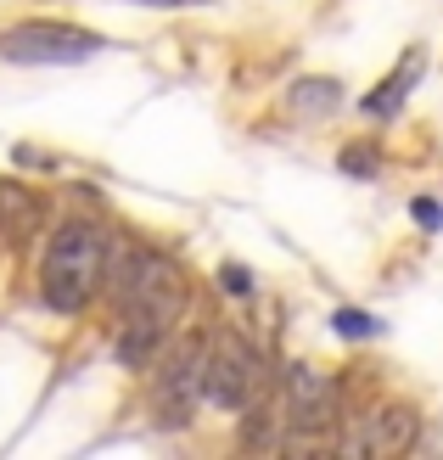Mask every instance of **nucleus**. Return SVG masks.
Returning <instances> with one entry per match:
<instances>
[{"instance_id": "f257e3e1", "label": "nucleus", "mask_w": 443, "mask_h": 460, "mask_svg": "<svg viewBox=\"0 0 443 460\" xmlns=\"http://www.w3.org/2000/svg\"><path fill=\"white\" fill-rule=\"evenodd\" d=\"M107 281L124 304V332H119V365L146 371V365L174 342V326L185 314V270L157 247H112Z\"/></svg>"}, {"instance_id": "f03ea898", "label": "nucleus", "mask_w": 443, "mask_h": 460, "mask_svg": "<svg viewBox=\"0 0 443 460\" xmlns=\"http://www.w3.org/2000/svg\"><path fill=\"white\" fill-rule=\"evenodd\" d=\"M107 259L112 242L96 219H62L57 236L45 242V264H40V297L57 314H79L107 281Z\"/></svg>"}, {"instance_id": "7ed1b4c3", "label": "nucleus", "mask_w": 443, "mask_h": 460, "mask_svg": "<svg viewBox=\"0 0 443 460\" xmlns=\"http://www.w3.org/2000/svg\"><path fill=\"white\" fill-rule=\"evenodd\" d=\"M107 40L74 29V22H17L0 34V57L17 67H79L90 57H102Z\"/></svg>"}, {"instance_id": "20e7f679", "label": "nucleus", "mask_w": 443, "mask_h": 460, "mask_svg": "<svg viewBox=\"0 0 443 460\" xmlns=\"http://www.w3.org/2000/svg\"><path fill=\"white\" fill-rule=\"evenodd\" d=\"M208 404L219 410H253L264 394V354L253 349L242 332H219L208 342V382H202Z\"/></svg>"}, {"instance_id": "39448f33", "label": "nucleus", "mask_w": 443, "mask_h": 460, "mask_svg": "<svg viewBox=\"0 0 443 460\" xmlns=\"http://www.w3.org/2000/svg\"><path fill=\"white\" fill-rule=\"evenodd\" d=\"M337 416H342L337 410V382L325 371H315V365H292L287 394H281V421L297 432V438H320V432H332Z\"/></svg>"}, {"instance_id": "423d86ee", "label": "nucleus", "mask_w": 443, "mask_h": 460, "mask_svg": "<svg viewBox=\"0 0 443 460\" xmlns=\"http://www.w3.org/2000/svg\"><path fill=\"white\" fill-rule=\"evenodd\" d=\"M202 382H208V349L202 342H180V349L163 359V371H157V394H152L157 421L163 427L191 421V404L202 394Z\"/></svg>"}, {"instance_id": "0eeeda50", "label": "nucleus", "mask_w": 443, "mask_h": 460, "mask_svg": "<svg viewBox=\"0 0 443 460\" xmlns=\"http://www.w3.org/2000/svg\"><path fill=\"white\" fill-rule=\"evenodd\" d=\"M415 444V410L404 404H377L354 421V432L342 438V455H404Z\"/></svg>"}, {"instance_id": "6e6552de", "label": "nucleus", "mask_w": 443, "mask_h": 460, "mask_svg": "<svg viewBox=\"0 0 443 460\" xmlns=\"http://www.w3.org/2000/svg\"><path fill=\"white\" fill-rule=\"evenodd\" d=\"M421 74H427V51H410L404 62H393V74H387L382 84H370V90H365L359 107L370 112V119H393V112L410 102V90L421 84Z\"/></svg>"}, {"instance_id": "1a4fd4ad", "label": "nucleus", "mask_w": 443, "mask_h": 460, "mask_svg": "<svg viewBox=\"0 0 443 460\" xmlns=\"http://www.w3.org/2000/svg\"><path fill=\"white\" fill-rule=\"evenodd\" d=\"M287 102H292L297 119H332L337 102H342V84L337 79H297Z\"/></svg>"}, {"instance_id": "9d476101", "label": "nucleus", "mask_w": 443, "mask_h": 460, "mask_svg": "<svg viewBox=\"0 0 443 460\" xmlns=\"http://www.w3.org/2000/svg\"><path fill=\"white\" fill-rule=\"evenodd\" d=\"M332 326H337V337H377V320H370L365 309H337Z\"/></svg>"}, {"instance_id": "9b49d317", "label": "nucleus", "mask_w": 443, "mask_h": 460, "mask_svg": "<svg viewBox=\"0 0 443 460\" xmlns=\"http://www.w3.org/2000/svg\"><path fill=\"white\" fill-rule=\"evenodd\" d=\"M219 287L236 292V297H247V292H253V275H247L242 264H219Z\"/></svg>"}, {"instance_id": "f8f14e48", "label": "nucleus", "mask_w": 443, "mask_h": 460, "mask_svg": "<svg viewBox=\"0 0 443 460\" xmlns=\"http://www.w3.org/2000/svg\"><path fill=\"white\" fill-rule=\"evenodd\" d=\"M342 169L348 174H377V157L370 152H342Z\"/></svg>"}, {"instance_id": "ddd939ff", "label": "nucleus", "mask_w": 443, "mask_h": 460, "mask_svg": "<svg viewBox=\"0 0 443 460\" xmlns=\"http://www.w3.org/2000/svg\"><path fill=\"white\" fill-rule=\"evenodd\" d=\"M415 225L438 230V225H443V208H438V202H415Z\"/></svg>"}, {"instance_id": "4468645a", "label": "nucleus", "mask_w": 443, "mask_h": 460, "mask_svg": "<svg viewBox=\"0 0 443 460\" xmlns=\"http://www.w3.org/2000/svg\"><path fill=\"white\" fill-rule=\"evenodd\" d=\"M141 6H202V0H141Z\"/></svg>"}]
</instances>
